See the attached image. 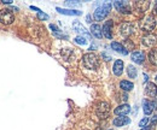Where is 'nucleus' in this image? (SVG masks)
Wrapping results in <instances>:
<instances>
[{
  "mask_svg": "<svg viewBox=\"0 0 157 130\" xmlns=\"http://www.w3.org/2000/svg\"><path fill=\"white\" fill-rule=\"evenodd\" d=\"M127 74H128V76H129V78H136L138 75L137 68L133 66V65H129V66L127 68Z\"/></svg>",
  "mask_w": 157,
  "mask_h": 130,
  "instance_id": "4be33fe9",
  "label": "nucleus"
},
{
  "mask_svg": "<svg viewBox=\"0 0 157 130\" xmlns=\"http://www.w3.org/2000/svg\"><path fill=\"white\" fill-rule=\"evenodd\" d=\"M73 28H74V30H75L76 33L80 34V36H83V37H86V39H90V37H91V34L88 33V30H87L78 20H75V22L73 23Z\"/></svg>",
  "mask_w": 157,
  "mask_h": 130,
  "instance_id": "0eeeda50",
  "label": "nucleus"
},
{
  "mask_svg": "<svg viewBox=\"0 0 157 130\" xmlns=\"http://www.w3.org/2000/svg\"><path fill=\"white\" fill-rule=\"evenodd\" d=\"M149 5H150L149 1H138L137 2V7L139 9L140 12H145V11L147 10Z\"/></svg>",
  "mask_w": 157,
  "mask_h": 130,
  "instance_id": "5701e85b",
  "label": "nucleus"
},
{
  "mask_svg": "<svg viewBox=\"0 0 157 130\" xmlns=\"http://www.w3.org/2000/svg\"><path fill=\"white\" fill-rule=\"evenodd\" d=\"M154 13L157 16V4H156V6H155V9H154Z\"/></svg>",
  "mask_w": 157,
  "mask_h": 130,
  "instance_id": "f704fd0d",
  "label": "nucleus"
},
{
  "mask_svg": "<svg viewBox=\"0 0 157 130\" xmlns=\"http://www.w3.org/2000/svg\"><path fill=\"white\" fill-rule=\"evenodd\" d=\"M147 123H149V117H145V118H143V119L139 122V127H140V128H144V127H146Z\"/></svg>",
  "mask_w": 157,
  "mask_h": 130,
  "instance_id": "a878e982",
  "label": "nucleus"
},
{
  "mask_svg": "<svg viewBox=\"0 0 157 130\" xmlns=\"http://www.w3.org/2000/svg\"><path fill=\"white\" fill-rule=\"evenodd\" d=\"M111 7H113V5L110 2H104L103 5H100L99 7H97L96 11H94V18H96V20H101V19L105 18L108 16L109 11L111 10Z\"/></svg>",
  "mask_w": 157,
  "mask_h": 130,
  "instance_id": "f03ea898",
  "label": "nucleus"
},
{
  "mask_svg": "<svg viewBox=\"0 0 157 130\" xmlns=\"http://www.w3.org/2000/svg\"><path fill=\"white\" fill-rule=\"evenodd\" d=\"M50 29H52L55 34H60V33H59L60 30H59V29L57 28V27H56V25H55V24H50Z\"/></svg>",
  "mask_w": 157,
  "mask_h": 130,
  "instance_id": "cd10ccee",
  "label": "nucleus"
},
{
  "mask_svg": "<svg viewBox=\"0 0 157 130\" xmlns=\"http://www.w3.org/2000/svg\"><path fill=\"white\" fill-rule=\"evenodd\" d=\"M62 56L64 57V59H65V60H70V59H71V57H73V51H71V50H69V48H65V50H63V51H62Z\"/></svg>",
  "mask_w": 157,
  "mask_h": 130,
  "instance_id": "b1692460",
  "label": "nucleus"
},
{
  "mask_svg": "<svg viewBox=\"0 0 157 130\" xmlns=\"http://www.w3.org/2000/svg\"><path fill=\"white\" fill-rule=\"evenodd\" d=\"M145 94L149 98H155L157 95V86L152 82H149L145 87Z\"/></svg>",
  "mask_w": 157,
  "mask_h": 130,
  "instance_id": "ddd939ff",
  "label": "nucleus"
},
{
  "mask_svg": "<svg viewBox=\"0 0 157 130\" xmlns=\"http://www.w3.org/2000/svg\"><path fill=\"white\" fill-rule=\"evenodd\" d=\"M82 64L88 70H96L99 65V59L94 53H86L82 57Z\"/></svg>",
  "mask_w": 157,
  "mask_h": 130,
  "instance_id": "f257e3e1",
  "label": "nucleus"
},
{
  "mask_svg": "<svg viewBox=\"0 0 157 130\" xmlns=\"http://www.w3.org/2000/svg\"><path fill=\"white\" fill-rule=\"evenodd\" d=\"M13 20H15L13 13H12L9 9H2V10H0V22H1L2 24L9 25V24L13 23Z\"/></svg>",
  "mask_w": 157,
  "mask_h": 130,
  "instance_id": "20e7f679",
  "label": "nucleus"
},
{
  "mask_svg": "<svg viewBox=\"0 0 157 130\" xmlns=\"http://www.w3.org/2000/svg\"><path fill=\"white\" fill-rule=\"evenodd\" d=\"M156 27V20L152 16H146L144 19L140 20V28L143 32L151 33Z\"/></svg>",
  "mask_w": 157,
  "mask_h": 130,
  "instance_id": "7ed1b4c3",
  "label": "nucleus"
},
{
  "mask_svg": "<svg viewBox=\"0 0 157 130\" xmlns=\"http://www.w3.org/2000/svg\"><path fill=\"white\" fill-rule=\"evenodd\" d=\"M157 105L155 101H149V100H143V111L145 114H151L156 110Z\"/></svg>",
  "mask_w": 157,
  "mask_h": 130,
  "instance_id": "1a4fd4ad",
  "label": "nucleus"
},
{
  "mask_svg": "<svg viewBox=\"0 0 157 130\" xmlns=\"http://www.w3.org/2000/svg\"><path fill=\"white\" fill-rule=\"evenodd\" d=\"M144 59H145V54L140 51H136V52L132 53V60L137 64H141L144 61Z\"/></svg>",
  "mask_w": 157,
  "mask_h": 130,
  "instance_id": "6ab92c4d",
  "label": "nucleus"
},
{
  "mask_svg": "<svg viewBox=\"0 0 157 130\" xmlns=\"http://www.w3.org/2000/svg\"><path fill=\"white\" fill-rule=\"evenodd\" d=\"M114 6L116 7V10L122 12V13H129L131 12V5L128 1H115Z\"/></svg>",
  "mask_w": 157,
  "mask_h": 130,
  "instance_id": "6e6552de",
  "label": "nucleus"
},
{
  "mask_svg": "<svg viewBox=\"0 0 157 130\" xmlns=\"http://www.w3.org/2000/svg\"><path fill=\"white\" fill-rule=\"evenodd\" d=\"M149 130H157V123H152L151 125H149Z\"/></svg>",
  "mask_w": 157,
  "mask_h": 130,
  "instance_id": "c756f323",
  "label": "nucleus"
},
{
  "mask_svg": "<svg viewBox=\"0 0 157 130\" xmlns=\"http://www.w3.org/2000/svg\"><path fill=\"white\" fill-rule=\"evenodd\" d=\"M96 113L99 118H106L110 113V105L105 101L100 102L98 106H97V110H96Z\"/></svg>",
  "mask_w": 157,
  "mask_h": 130,
  "instance_id": "39448f33",
  "label": "nucleus"
},
{
  "mask_svg": "<svg viewBox=\"0 0 157 130\" xmlns=\"http://www.w3.org/2000/svg\"><path fill=\"white\" fill-rule=\"evenodd\" d=\"M30 9H32V10H34V11H38V13L40 12V9L39 7H36V6H30Z\"/></svg>",
  "mask_w": 157,
  "mask_h": 130,
  "instance_id": "2f4dec72",
  "label": "nucleus"
},
{
  "mask_svg": "<svg viewBox=\"0 0 157 130\" xmlns=\"http://www.w3.org/2000/svg\"><path fill=\"white\" fill-rule=\"evenodd\" d=\"M103 30V35L106 39H113V20H106L101 28Z\"/></svg>",
  "mask_w": 157,
  "mask_h": 130,
  "instance_id": "f8f14e48",
  "label": "nucleus"
},
{
  "mask_svg": "<svg viewBox=\"0 0 157 130\" xmlns=\"http://www.w3.org/2000/svg\"><path fill=\"white\" fill-rule=\"evenodd\" d=\"M111 48H113L114 51H116L117 53L123 54V56H127V54H128L127 48H126V47H123V46H122L121 43H118V42H111Z\"/></svg>",
  "mask_w": 157,
  "mask_h": 130,
  "instance_id": "f3484780",
  "label": "nucleus"
},
{
  "mask_svg": "<svg viewBox=\"0 0 157 130\" xmlns=\"http://www.w3.org/2000/svg\"><path fill=\"white\" fill-rule=\"evenodd\" d=\"M101 56H103V58H105V60H106V61H109V60H111V57L106 56V54H105V53H103V54H101Z\"/></svg>",
  "mask_w": 157,
  "mask_h": 130,
  "instance_id": "7c9ffc66",
  "label": "nucleus"
},
{
  "mask_svg": "<svg viewBox=\"0 0 157 130\" xmlns=\"http://www.w3.org/2000/svg\"><path fill=\"white\" fill-rule=\"evenodd\" d=\"M38 17H39L40 19H44V20H45V19H48V15H46V13H44V12L40 11L39 13H38Z\"/></svg>",
  "mask_w": 157,
  "mask_h": 130,
  "instance_id": "c85d7f7f",
  "label": "nucleus"
},
{
  "mask_svg": "<svg viewBox=\"0 0 157 130\" xmlns=\"http://www.w3.org/2000/svg\"><path fill=\"white\" fill-rule=\"evenodd\" d=\"M113 71L115 76H121L123 72V61L117 59L115 63H114V68H113Z\"/></svg>",
  "mask_w": 157,
  "mask_h": 130,
  "instance_id": "dca6fc26",
  "label": "nucleus"
},
{
  "mask_svg": "<svg viewBox=\"0 0 157 130\" xmlns=\"http://www.w3.org/2000/svg\"><path fill=\"white\" fill-rule=\"evenodd\" d=\"M141 42L143 45H145L146 47H154L157 45V37L152 34H147L145 36H143L141 39Z\"/></svg>",
  "mask_w": 157,
  "mask_h": 130,
  "instance_id": "9d476101",
  "label": "nucleus"
},
{
  "mask_svg": "<svg viewBox=\"0 0 157 130\" xmlns=\"http://www.w3.org/2000/svg\"><path fill=\"white\" fill-rule=\"evenodd\" d=\"M86 19H87V23H91V22H92V20H91V16H90V15L86 17Z\"/></svg>",
  "mask_w": 157,
  "mask_h": 130,
  "instance_id": "72a5a7b5",
  "label": "nucleus"
},
{
  "mask_svg": "<svg viewBox=\"0 0 157 130\" xmlns=\"http://www.w3.org/2000/svg\"><path fill=\"white\" fill-rule=\"evenodd\" d=\"M156 82H157V76H156Z\"/></svg>",
  "mask_w": 157,
  "mask_h": 130,
  "instance_id": "e433bc0d",
  "label": "nucleus"
},
{
  "mask_svg": "<svg viewBox=\"0 0 157 130\" xmlns=\"http://www.w3.org/2000/svg\"><path fill=\"white\" fill-rule=\"evenodd\" d=\"M133 32H134V27H133L132 23L124 22V23H122V24L120 25V34H121L122 36H126V37L129 36V35L133 34Z\"/></svg>",
  "mask_w": 157,
  "mask_h": 130,
  "instance_id": "423d86ee",
  "label": "nucleus"
},
{
  "mask_svg": "<svg viewBox=\"0 0 157 130\" xmlns=\"http://www.w3.org/2000/svg\"><path fill=\"white\" fill-rule=\"evenodd\" d=\"M1 2H2V4H7V5H9V4H12V1H11V0H2Z\"/></svg>",
  "mask_w": 157,
  "mask_h": 130,
  "instance_id": "473e14b6",
  "label": "nucleus"
},
{
  "mask_svg": "<svg viewBox=\"0 0 157 130\" xmlns=\"http://www.w3.org/2000/svg\"><path fill=\"white\" fill-rule=\"evenodd\" d=\"M91 34L94 37H97V39H101V36H103V30H101V28H100L99 24H92L91 25Z\"/></svg>",
  "mask_w": 157,
  "mask_h": 130,
  "instance_id": "a211bd4d",
  "label": "nucleus"
},
{
  "mask_svg": "<svg viewBox=\"0 0 157 130\" xmlns=\"http://www.w3.org/2000/svg\"><path fill=\"white\" fill-rule=\"evenodd\" d=\"M131 112V106L128 104H122L117 106L115 110H114V113L118 116V117H123V116H127L128 113Z\"/></svg>",
  "mask_w": 157,
  "mask_h": 130,
  "instance_id": "9b49d317",
  "label": "nucleus"
},
{
  "mask_svg": "<svg viewBox=\"0 0 157 130\" xmlns=\"http://www.w3.org/2000/svg\"><path fill=\"white\" fill-rule=\"evenodd\" d=\"M154 116H155V117L157 118V107H156V110H155V114H154Z\"/></svg>",
  "mask_w": 157,
  "mask_h": 130,
  "instance_id": "c9c22d12",
  "label": "nucleus"
},
{
  "mask_svg": "<svg viewBox=\"0 0 157 130\" xmlns=\"http://www.w3.org/2000/svg\"><path fill=\"white\" fill-rule=\"evenodd\" d=\"M147 57H149V60H150L151 64L157 65V50H151V51L149 52Z\"/></svg>",
  "mask_w": 157,
  "mask_h": 130,
  "instance_id": "412c9836",
  "label": "nucleus"
},
{
  "mask_svg": "<svg viewBox=\"0 0 157 130\" xmlns=\"http://www.w3.org/2000/svg\"><path fill=\"white\" fill-rule=\"evenodd\" d=\"M56 10L62 15H67V16H80L81 11L78 10H70V9H62V7H56Z\"/></svg>",
  "mask_w": 157,
  "mask_h": 130,
  "instance_id": "2eb2a0df",
  "label": "nucleus"
},
{
  "mask_svg": "<svg viewBox=\"0 0 157 130\" xmlns=\"http://www.w3.org/2000/svg\"><path fill=\"white\" fill-rule=\"evenodd\" d=\"M110 130H113V129H110Z\"/></svg>",
  "mask_w": 157,
  "mask_h": 130,
  "instance_id": "4c0bfd02",
  "label": "nucleus"
},
{
  "mask_svg": "<svg viewBox=\"0 0 157 130\" xmlns=\"http://www.w3.org/2000/svg\"><path fill=\"white\" fill-rule=\"evenodd\" d=\"M129 123H131V119L128 117H126V116H123V117H116L113 121V124L115 127H123V125H127Z\"/></svg>",
  "mask_w": 157,
  "mask_h": 130,
  "instance_id": "4468645a",
  "label": "nucleus"
},
{
  "mask_svg": "<svg viewBox=\"0 0 157 130\" xmlns=\"http://www.w3.org/2000/svg\"><path fill=\"white\" fill-rule=\"evenodd\" d=\"M65 5L70 6V7H74V6H80L81 2H78V1H65Z\"/></svg>",
  "mask_w": 157,
  "mask_h": 130,
  "instance_id": "bb28decb",
  "label": "nucleus"
},
{
  "mask_svg": "<svg viewBox=\"0 0 157 130\" xmlns=\"http://www.w3.org/2000/svg\"><path fill=\"white\" fill-rule=\"evenodd\" d=\"M74 41H75L78 45H81V46H83V45L87 43V39L83 36H76L75 39H74Z\"/></svg>",
  "mask_w": 157,
  "mask_h": 130,
  "instance_id": "393cba45",
  "label": "nucleus"
},
{
  "mask_svg": "<svg viewBox=\"0 0 157 130\" xmlns=\"http://www.w3.org/2000/svg\"><path fill=\"white\" fill-rule=\"evenodd\" d=\"M120 87H121L122 91H124V92H129V91H132V89L134 88V84H133L132 82L127 81V80H123V81L120 82Z\"/></svg>",
  "mask_w": 157,
  "mask_h": 130,
  "instance_id": "aec40b11",
  "label": "nucleus"
}]
</instances>
